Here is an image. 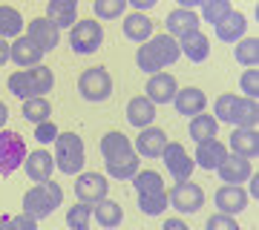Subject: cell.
I'll list each match as a JSON object with an SVG mask.
<instances>
[{
    "instance_id": "obj_27",
    "label": "cell",
    "mask_w": 259,
    "mask_h": 230,
    "mask_svg": "<svg viewBox=\"0 0 259 230\" xmlns=\"http://www.w3.org/2000/svg\"><path fill=\"white\" fill-rule=\"evenodd\" d=\"M124 37L141 46L144 40L153 37V20H150L144 12H133V15H127V18H124Z\"/></svg>"
},
{
    "instance_id": "obj_7",
    "label": "cell",
    "mask_w": 259,
    "mask_h": 230,
    "mask_svg": "<svg viewBox=\"0 0 259 230\" xmlns=\"http://www.w3.org/2000/svg\"><path fill=\"white\" fill-rule=\"evenodd\" d=\"M26 141L15 129H0V175L9 178L26 161Z\"/></svg>"
},
{
    "instance_id": "obj_47",
    "label": "cell",
    "mask_w": 259,
    "mask_h": 230,
    "mask_svg": "<svg viewBox=\"0 0 259 230\" xmlns=\"http://www.w3.org/2000/svg\"><path fill=\"white\" fill-rule=\"evenodd\" d=\"M164 230H190L185 224V219H167L164 221Z\"/></svg>"
},
{
    "instance_id": "obj_15",
    "label": "cell",
    "mask_w": 259,
    "mask_h": 230,
    "mask_svg": "<svg viewBox=\"0 0 259 230\" xmlns=\"http://www.w3.org/2000/svg\"><path fill=\"white\" fill-rule=\"evenodd\" d=\"M233 156H242L248 161L259 158V129L256 127H236L231 132V150Z\"/></svg>"
},
{
    "instance_id": "obj_32",
    "label": "cell",
    "mask_w": 259,
    "mask_h": 230,
    "mask_svg": "<svg viewBox=\"0 0 259 230\" xmlns=\"http://www.w3.org/2000/svg\"><path fill=\"white\" fill-rule=\"evenodd\" d=\"M130 181H133V187H136V193H139V196H144V193H161V190H164V178H161L156 170H139Z\"/></svg>"
},
{
    "instance_id": "obj_13",
    "label": "cell",
    "mask_w": 259,
    "mask_h": 230,
    "mask_svg": "<svg viewBox=\"0 0 259 230\" xmlns=\"http://www.w3.org/2000/svg\"><path fill=\"white\" fill-rule=\"evenodd\" d=\"M144 92H147V98L156 104V107H164V104L173 101V95L179 92V83H176V78H173L170 72H153L147 78Z\"/></svg>"
},
{
    "instance_id": "obj_40",
    "label": "cell",
    "mask_w": 259,
    "mask_h": 230,
    "mask_svg": "<svg viewBox=\"0 0 259 230\" xmlns=\"http://www.w3.org/2000/svg\"><path fill=\"white\" fill-rule=\"evenodd\" d=\"M239 86H242V95L245 98H259V69L256 66H248L245 75L239 78Z\"/></svg>"
},
{
    "instance_id": "obj_9",
    "label": "cell",
    "mask_w": 259,
    "mask_h": 230,
    "mask_svg": "<svg viewBox=\"0 0 259 230\" xmlns=\"http://www.w3.org/2000/svg\"><path fill=\"white\" fill-rule=\"evenodd\" d=\"M167 202H170V207H173V210L190 216V213H199V210H202L204 190L199 187V184H193L190 178H187V181L173 184V190L167 193Z\"/></svg>"
},
{
    "instance_id": "obj_23",
    "label": "cell",
    "mask_w": 259,
    "mask_h": 230,
    "mask_svg": "<svg viewBox=\"0 0 259 230\" xmlns=\"http://www.w3.org/2000/svg\"><path fill=\"white\" fill-rule=\"evenodd\" d=\"M47 18L58 29H72L78 23V0H49Z\"/></svg>"
},
{
    "instance_id": "obj_20",
    "label": "cell",
    "mask_w": 259,
    "mask_h": 230,
    "mask_svg": "<svg viewBox=\"0 0 259 230\" xmlns=\"http://www.w3.org/2000/svg\"><path fill=\"white\" fill-rule=\"evenodd\" d=\"M23 170H26V175L35 184H44V181H49V178H52L55 158H52V153H47V150H35V153H29V156H26Z\"/></svg>"
},
{
    "instance_id": "obj_38",
    "label": "cell",
    "mask_w": 259,
    "mask_h": 230,
    "mask_svg": "<svg viewBox=\"0 0 259 230\" xmlns=\"http://www.w3.org/2000/svg\"><path fill=\"white\" fill-rule=\"evenodd\" d=\"M233 12V6H231V0H204L202 3V18L207 20V23H222L228 15Z\"/></svg>"
},
{
    "instance_id": "obj_26",
    "label": "cell",
    "mask_w": 259,
    "mask_h": 230,
    "mask_svg": "<svg viewBox=\"0 0 259 230\" xmlns=\"http://www.w3.org/2000/svg\"><path fill=\"white\" fill-rule=\"evenodd\" d=\"M101 156L104 161H121V158L136 156V150H133L130 138L124 132H107L101 138Z\"/></svg>"
},
{
    "instance_id": "obj_31",
    "label": "cell",
    "mask_w": 259,
    "mask_h": 230,
    "mask_svg": "<svg viewBox=\"0 0 259 230\" xmlns=\"http://www.w3.org/2000/svg\"><path fill=\"white\" fill-rule=\"evenodd\" d=\"M187 132H190V138H193L196 144H199V141H207V138H216V132H219V121L213 118V115L199 112V115H193V118H190Z\"/></svg>"
},
{
    "instance_id": "obj_14",
    "label": "cell",
    "mask_w": 259,
    "mask_h": 230,
    "mask_svg": "<svg viewBox=\"0 0 259 230\" xmlns=\"http://www.w3.org/2000/svg\"><path fill=\"white\" fill-rule=\"evenodd\" d=\"M26 37L35 46H40L44 52H52L58 46V40H61V29H58L49 18H35V20H29Z\"/></svg>"
},
{
    "instance_id": "obj_8",
    "label": "cell",
    "mask_w": 259,
    "mask_h": 230,
    "mask_svg": "<svg viewBox=\"0 0 259 230\" xmlns=\"http://www.w3.org/2000/svg\"><path fill=\"white\" fill-rule=\"evenodd\" d=\"M104 43V26L98 20H78L72 29H69V46H72L75 55H93L98 52Z\"/></svg>"
},
{
    "instance_id": "obj_24",
    "label": "cell",
    "mask_w": 259,
    "mask_h": 230,
    "mask_svg": "<svg viewBox=\"0 0 259 230\" xmlns=\"http://www.w3.org/2000/svg\"><path fill=\"white\" fill-rule=\"evenodd\" d=\"M199 23H202V18H199L193 9H182V6H179V9H173L167 15V35L179 40V37L187 35V32H196Z\"/></svg>"
},
{
    "instance_id": "obj_43",
    "label": "cell",
    "mask_w": 259,
    "mask_h": 230,
    "mask_svg": "<svg viewBox=\"0 0 259 230\" xmlns=\"http://www.w3.org/2000/svg\"><path fill=\"white\" fill-rule=\"evenodd\" d=\"M12 230H37V219L29 213H18L12 216Z\"/></svg>"
},
{
    "instance_id": "obj_17",
    "label": "cell",
    "mask_w": 259,
    "mask_h": 230,
    "mask_svg": "<svg viewBox=\"0 0 259 230\" xmlns=\"http://www.w3.org/2000/svg\"><path fill=\"white\" fill-rule=\"evenodd\" d=\"M9 52H12V64H18L20 69H29V66H37L40 61H44V49L40 46H35L32 40H29L26 35H20V37H15L9 43Z\"/></svg>"
},
{
    "instance_id": "obj_39",
    "label": "cell",
    "mask_w": 259,
    "mask_h": 230,
    "mask_svg": "<svg viewBox=\"0 0 259 230\" xmlns=\"http://www.w3.org/2000/svg\"><path fill=\"white\" fill-rule=\"evenodd\" d=\"M90 221H93V207L83 204V202H78L75 207H69V213H66L69 230H90Z\"/></svg>"
},
{
    "instance_id": "obj_29",
    "label": "cell",
    "mask_w": 259,
    "mask_h": 230,
    "mask_svg": "<svg viewBox=\"0 0 259 230\" xmlns=\"http://www.w3.org/2000/svg\"><path fill=\"white\" fill-rule=\"evenodd\" d=\"M93 216L104 230H115L124 221V207L118 202H112V199H104V202L93 204Z\"/></svg>"
},
{
    "instance_id": "obj_22",
    "label": "cell",
    "mask_w": 259,
    "mask_h": 230,
    "mask_svg": "<svg viewBox=\"0 0 259 230\" xmlns=\"http://www.w3.org/2000/svg\"><path fill=\"white\" fill-rule=\"evenodd\" d=\"M173 104H176V112L179 115H199V112H204V107H207V98H204V92L199 89V86H185V89H179L176 95H173Z\"/></svg>"
},
{
    "instance_id": "obj_30",
    "label": "cell",
    "mask_w": 259,
    "mask_h": 230,
    "mask_svg": "<svg viewBox=\"0 0 259 230\" xmlns=\"http://www.w3.org/2000/svg\"><path fill=\"white\" fill-rule=\"evenodd\" d=\"M23 35V18L15 6H0V37L3 40H15Z\"/></svg>"
},
{
    "instance_id": "obj_12",
    "label": "cell",
    "mask_w": 259,
    "mask_h": 230,
    "mask_svg": "<svg viewBox=\"0 0 259 230\" xmlns=\"http://www.w3.org/2000/svg\"><path fill=\"white\" fill-rule=\"evenodd\" d=\"M248 199L250 196L245 193L242 184H222L216 196H213V204L219 207V213H228V216H236L248 207Z\"/></svg>"
},
{
    "instance_id": "obj_18",
    "label": "cell",
    "mask_w": 259,
    "mask_h": 230,
    "mask_svg": "<svg viewBox=\"0 0 259 230\" xmlns=\"http://www.w3.org/2000/svg\"><path fill=\"white\" fill-rule=\"evenodd\" d=\"M216 173H219L222 184H245V181L250 178V173H253V167H250L248 158L228 153V158H225L222 164L216 167Z\"/></svg>"
},
{
    "instance_id": "obj_41",
    "label": "cell",
    "mask_w": 259,
    "mask_h": 230,
    "mask_svg": "<svg viewBox=\"0 0 259 230\" xmlns=\"http://www.w3.org/2000/svg\"><path fill=\"white\" fill-rule=\"evenodd\" d=\"M204 230H242V227H239V221L233 216H228V213H213L207 219V224H204Z\"/></svg>"
},
{
    "instance_id": "obj_35",
    "label": "cell",
    "mask_w": 259,
    "mask_h": 230,
    "mask_svg": "<svg viewBox=\"0 0 259 230\" xmlns=\"http://www.w3.org/2000/svg\"><path fill=\"white\" fill-rule=\"evenodd\" d=\"M136 173H139V153L130 156V158H121V161H107V175H110V178L130 181Z\"/></svg>"
},
{
    "instance_id": "obj_21",
    "label": "cell",
    "mask_w": 259,
    "mask_h": 230,
    "mask_svg": "<svg viewBox=\"0 0 259 230\" xmlns=\"http://www.w3.org/2000/svg\"><path fill=\"white\" fill-rule=\"evenodd\" d=\"M167 141H170V138H167L164 129H158V127H144V129L139 132V141H136V147H133V150H136L141 158H158Z\"/></svg>"
},
{
    "instance_id": "obj_16",
    "label": "cell",
    "mask_w": 259,
    "mask_h": 230,
    "mask_svg": "<svg viewBox=\"0 0 259 230\" xmlns=\"http://www.w3.org/2000/svg\"><path fill=\"white\" fill-rule=\"evenodd\" d=\"M225 158H228V144L219 141V138H207V141H199V144H196L193 161L202 167V170H216Z\"/></svg>"
},
{
    "instance_id": "obj_33",
    "label": "cell",
    "mask_w": 259,
    "mask_h": 230,
    "mask_svg": "<svg viewBox=\"0 0 259 230\" xmlns=\"http://www.w3.org/2000/svg\"><path fill=\"white\" fill-rule=\"evenodd\" d=\"M52 115V104H49L47 95H40V98H26L23 101V118L32 121V124H40V121H49Z\"/></svg>"
},
{
    "instance_id": "obj_45",
    "label": "cell",
    "mask_w": 259,
    "mask_h": 230,
    "mask_svg": "<svg viewBox=\"0 0 259 230\" xmlns=\"http://www.w3.org/2000/svg\"><path fill=\"white\" fill-rule=\"evenodd\" d=\"M127 3H130L136 12H147V9H153V6H156L158 0H127Z\"/></svg>"
},
{
    "instance_id": "obj_37",
    "label": "cell",
    "mask_w": 259,
    "mask_h": 230,
    "mask_svg": "<svg viewBox=\"0 0 259 230\" xmlns=\"http://www.w3.org/2000/svg\"><path fill=\"white\" fill-rule=\"evenodd\" d=\"M127 0H93V15L95 20H115L124 15Z\"/></svg>"
},
{
    "instance_id": "obj_36",
    "label": "cell",
    "mask_w": 259,
    "mask_h": 230,
    "mask_svg": "<svg viewBox=\"0 0 259 230\" xmlns=\"http://www.w3.org/2000/svg\"><path fill=\"white\" fill-rule=\"evenodd\" d=\"M167 207H170V202H167V190L139 196V210L144 213V216H161Z\"/></svg>"
},
{
    "instance_id": "obj_44",
    "label": "cell",
    "mask_w": 259,
    "mask_h": 230,
    "mask_svg": "<svg viewBox=\"0 0 259 230\" xmlns=\"http://www.w3.org/2000/svg\"><path fill=\"white\" fill-rule=\"evenodd\" d=\"M245 184H248V190H245V193L253 196V202H256V199H259V173H250V178Z\"/></svg>"
},
{
    "instance_id": "obj_46",
    "label": "cell",
    "mask_w": 259,
    "mask_h": 230,
    "mask_svg": "<svg viewBox=\"0 0 259 230\" xmlns=\"http://www.w3.org/2000/svg\"><path fill=\"white\" fill-rule=\"evenodd\" d=\"M12 61V52H9V40L0 37V66H6Z\"/></svg>"
},
{
    "instance_id": "obj_49",
    "label": "cell",
    "mask_w": 259,
    "mask_h": 230,
    "mask_svg": "<svg viewBox=\"0 0 259 230\" xmlns=\"http://www.w3.org/2000/svg\"><path fill=\"white\" fill-rule=\"evenodd\" d=\"M179 6H182V9H193V6H202L204 0H176Z\"/></svg>"
},
{
    "instance_id": "obj_34",
    "label": "cell",
    "mask_w": 259,
    "mask_h": 230,
    "mask_svg": "<svg viewBox=\"0 0 259 230\" xmlns=\"http://www.w3.org/2000/svg\"><path fill=\"white\" fill-rule=\"evenodd\" d=\"M236 49H233V58L236 64L242 66H259V37H242L236 40Z\"/></svg>"
},
{
    "instance_id": "obj_28",
    "label": "cell",
    "mask_w": 259,
    "mask_h": 230,
    "mask_svg": "<svg viewBox=\"0 0 259 230\" xmlns=\"http://www.w3.org/2000/svg\"><path fill=\"white\" fill-rule=\"evenodd\" d=\"M245 29H248V18H245L242 12L233 9L222 23H216V37H219L222 43H236V40H242Z\"/></svg>"
},
{
    "instance_id": "obj_48",
    "label": "cell",
    "mask_w": 259,
    "mask_h": 230,
    "mask_svg": "<svg viewBox=\"0 0 259 230\" xmlns=\"http://www.w3.org/2000/svg\"><path fill=\"white\" fill-rule=\"evenodd\" d=\"M6 121H9V107H6V104L0 101V129L6 127Z\"/></svg>"
},
{
    "instance_id": "obj_25",
    "label": "cell",
    "mask_w": 259,
    "mask_h": 230,
    "mask_svg": "<svg viewBox=\"0 0 259 230\" xmlns=\"http://www.w3.org/2000/svg\"><path fill=\"white\" fill-rule=\"evenodd\" d=\"M153 118H156V104L150 101L147 95H136V98L127 101V121L133 127L144 129L153 124Z\"/></svg>"
},
{
    "instance_id": "obj_1",
    "label": "cell",
    "mask_w": 259,
    "mask_h": 230,
    "mask_svg": "<svg viewBox=\"0 0 259 230\" xmlns=\"http://www.w3.org/2000/svg\"><path fill=\"white\" fill-rule=\"evenodd\" d=\"M182 58V49H179V40L170 35H153L150 40L139 46V52H136V64H139L141 72H161L167 66H173Z\"/></svg>"
},
{
    "instance_id": "obj_11",
    "label": "cell",
    "mask_w": 259,
    "mask_h": 230,
    "mask_svg": "<svg viewBox=\"0 0 259 230\" xmlns=\"http://www.w3.org/2000/svg\"><path fill=\"white\" fill-rule=\"evenodd\" d=\"M107 193H110L107 175H101V173H78V181H75V196H78V202L93 207V204L104 202Z\"/></svg>"
},
{
    "instance_id": "obj_42",
    "label": "cell",
    "mask_w": 259,
    "mask_h": 230,
    "mask_svg": "<svg viewBox=\"0 0 259 230\" xmlns=\"http://www.w3.org/2000/svg\"><path fill=\"white\" fill-rule=\"evenodd\" d=\"M35 138L40 141V144H55L58 127L52 124V118H49V121H40V124H35Z\"/></svg>"
},
{
    "instance_id": "obj_50",
    "label": "cell",
    "mask_w": 259,
    "mask_h": 230,
    "mask_svg": "<svg viewBox=\"0 0 259 230\" xmlns=\"http://www.w3.org/2000/svg\"><path fill=\"white\" fill-rule=\"evenodd\" d=\"M0 230H12V216H0Z\"/></svg>"
},
{
    "instance_id": "obj_19",
    "label": "cell",
    "mask_w": 259,
    "mask_h": 230,
    "mask_svg": "<svg viewBox=\"0 0 259 230\" xmlns=\"http://www.w3.org/2000/svg\"><path fill=\"white\" fill-rule=\"evenodd\" d=\"M179 49H182V55L187 61L204 64L207 55H210V40H207V35H204L202 29H196V32H187V35L179 37Z\"/></svg>"
},
{
    "instance_id": "obj_2",
    "label": "cell",
    "mask_w": 259,
    "mask_h": 230,
    "mask_svg": "<svg viewBox=\"0 0 259 230\" xmlns=\"http://www.w3.org/2000/svg\"><path fill=\"white\" fill-rule=\"evenodd\" d=\"M213 118L225 121V124H233V127H256L259 101L256 98H245V95L225 92L213 104Z\"/></svg>"
},
{
    "instance_id": "obj_3",
    "label": "cell",
    "mask_w": 259,
    "mask_h": 230,
    "mask_svg": "<svg viewBox=\"0 0 259 230\" xmlns=\"http://www.w3.org/2000/svg\"><path fill=\"white\" fill-rule=\"evenodd\" d=\"M12 95H18L20 101H26V98H40V95H47L52 92L55 86V75L52 69L44 64L37 66H29V69H18V72L9 75V81H6Z\"/></svg>"
},
{
    "instance_id": "obj_4",
    "label": "cell",
    "mask_w": 259,
    "mask_h": 230,
    "mask_svg": "<svg viewBox=\"0 0 259 230\" xmlns=\"http://www.w3.org/2000/svg\"><path fill=\"white\" fill-rule=\"evenodd\" d=\"M61 202H64V190L49 178L44 184H32L23 193V213L35 216V219H47L55 213V207H61Z\"/></svg>"
},
{
    "instance_id": "obj_5",
    "label": "cell",
    "mask_w": 259,
    "mask_h": 230,
    "mask_svg": "<svg viewBox=\"0 0 259 230\" xmlns=\"http://www.w3.org/2000/svg\"><path fill=\"white\" fill-rule=\"evenodd\" d=\"M55 167L66 175H78L83 170V141L75 132H58L55 138Z\"/></svg>"
},
{
    "instance_id": "obj_6",
    "label": "cell",
    "mask_w": 259,
    "mask_h": 230,
    "mask_svg": "<svg viewBox=\"0 0 259 230\" xmlns=\"http://www.w3.org/2000/svg\"><path fill=\"white\" fill-rule=\"evenodd\" d=\"M78 92H81L83 101L90 104H101L112 95V78L107 72V66H93V69H83L78 78Z\"/></svg>"
},
{
    "instance_id": "obj_10",
    "label": "cell",
    "mask_w": 259,
    "mask_h": 230,
    "mask_svg": "<svg viewBox=\"0 0 259 230\" xmlns=\"http://www.w3.org/2000/svg\"><path fill=\"white\" fill-rule=\"evenodd\" d=\"M158 158L164 161V167L170 170V175L176 178V184L179 181H187V178L193 175V170H196V161L187 156L185 144H179V141H167Z\"/></svg>"
}]
</instances>
